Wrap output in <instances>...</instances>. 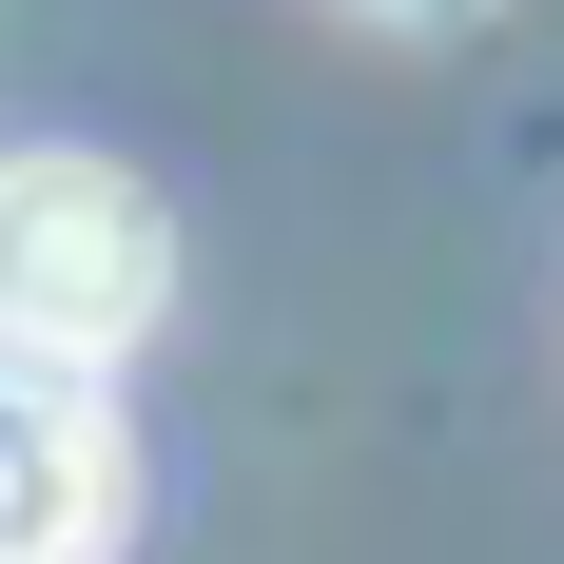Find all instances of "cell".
<instances>
[{
    "label": "cell",
    "instance_id": "6da1fadb",
    "mask_svg": "<svg viewBox=\"0 0 564 564\" xmlns=\"http://www.w3.org/2000/svg\"><path fill=\"white\" fill-rule=\"evenodd\" d=\"M175 292V215L117 156H0V350L40 370H117Z\"/></svg>",
    "mask_w": 564,
    "mask_h": 564
},
{
    "label": "cell",
    "instance_id": "7a4b0ae2",
    "mask_svg": "<svg viewBox=\"0 0 564 564\" xmlns=\"http://www.w3.org/2000/svg\"><path fill=\"white\" fill-rule=\"evenodd\" d=\"M117 545V429L78 370L0 350V564H98Z\"/></svg>",
    "mask_w": 564,
    "mask_h": 564
},
{
    "label": "cell",
    "instance_id": "3957f363",
    "mask_svg": "<svg viewBox=\"0 0 564 564\" xmlns=\"http://www.w3.org/2000/svg\"><path fill=\"white\" fill-rule=\"evenodd\" d=\"M370 20H448V0H370Z\"/></svg>",
    "mask_w": 564,
    "mask_h": 564
}]
</instances>
